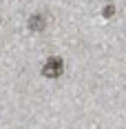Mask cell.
<instances>
[{"instance_id":"6da1fadb","label":"cell","mask_w":126,"mask_h":129,"mask_svg":"<svg viewBox=\"0 0 126 129\" xmlns=\"http://www.w3.org/2000/svg\"><path fill=\"white\" fill-rule=\"evenodd\" d=\"M62 71H64V60L58 58V56L47 58V62L42 67V76L44 78H58V76H62Z\"/></svg>"},{"instance_id":"7a4b0ae2","label":"cell","mask_w":126,"mask_h":129,"mask_svg":"<svg viewBox=\"0 0 126 129\" xmlns=\"http://www.w3.org/2000/svg\"><path fill=\"white\" fill-rule=\"evenodd\" d=\"M44 27H47V20H44L42 13H33V16L29 18V29H31V31H42Z\"/></svg>"},{"instance_id":"3957f363","label":"cell","mask_w":126,"mask_h":129,"mask_svg":"<svg viewBox=\"0 0 126 129\" xmlns=\"http://www.w3.org/2000/svg\"><path fill=\"white\" fill-rule=\"evenodd\" d=\"M113 13H115V7H113V5H106L104 11H102V16H104V18H111Z\"/></svg>"}]
</instances>
